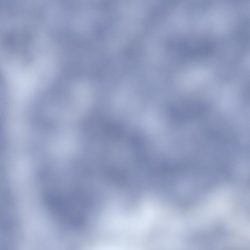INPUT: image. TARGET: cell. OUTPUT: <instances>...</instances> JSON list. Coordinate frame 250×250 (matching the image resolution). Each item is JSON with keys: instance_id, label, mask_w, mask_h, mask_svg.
<instances>
[{"instance_id": "6da1fadb", "label": "cell", "mask_w": 250, "mask_h": 250, "mask_svg": "<svg viewBox=\"0 0 250 250\" xmlns=\"http://www.w3.org/2000/svg\"><path fill=\"white\" fill-rule=\"evenodd\" d=\"M169 51L177 56L188 59H199L210 55L215 44L210 39L204 37H180L168 42Z\"/></svg>"}, {"instance_id": "7a4b0ae2", "label": "cell", "mask_w": 250, "mask_h": 250, "mask_svg": "<svg viewBox=\"0 0 250 250\" xmlns=\"http://www.w3.org/2000/svg\"><path fill=\"white\" fill-rule=\"evenodd\" d=\"M120 250L113 249V250Z\"/></svg>"}]
</instances>
